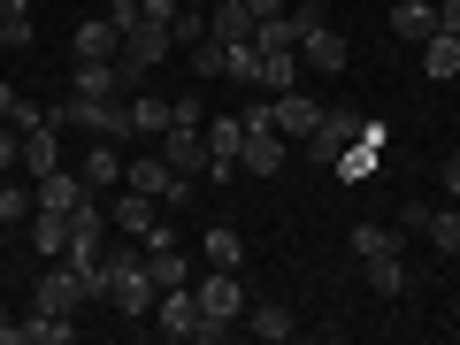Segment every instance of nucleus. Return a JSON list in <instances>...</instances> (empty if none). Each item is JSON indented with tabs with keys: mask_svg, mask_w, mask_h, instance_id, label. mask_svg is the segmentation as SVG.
<instances>
[{
	"mask_svg": "<svg viewBox=\"0 0 460 345\" xmlns=\"http://www.w3.org/2000/svg\"><path fill=\"white\" fill-rule=\"evenodd\" d=\"M292 77H299V47L292 54H261V69H253L261 93H292Z\"/></svg>",
	"mask_w": 460,
	"mask_h": 345,
	"instance_id": "22",
	"label": "nucleus"
},
{
	"mask_svg": "<svg viewBox=\"0 0 460 345\" xmlns=\"http://www.w3.org/2000/svg\"><path fill=\"white\" fill-rule=\"evenodd\" d=\"M154 323H162L169 338H192V330H199V292H192V284H169V292H154Z\"/></svg>",
	"mask_w": 460,
	"mask_h": 345,
	"instance_id": "8",
	"label": "nucleus"
},
{
	"mask_svg": "<svg viewBox=\"0 0 460 345\" xmlns=\"http://www.w3.org/2000/svg\"><path fill=\"white\" fill-rule=\"evenodd\" d=\"M330 169H338L345 184H361V177H376V146H345V154H338V162H330Z\"/></svg>",
	"mask_w": 460,
	"mask_h": 345,
	"instance_id": "27",
	"label": "nucleus"
},
{
	"mask_svg": "<svg viewBox=\"0 0 460 345\" xmlns=\"http://www.w3.org/2000/svg\"><path fill=\"white\" fill-rule=\"evenodd\" d=\"M123 184H131V192H146V199H184V177L162 162V154H138V162H123Z\"/></svg>",
	"mask_w": 460,
	"mask_h": 345,
	"instance_id": "7",
	"label": "nucleus"
},
{
	"mask_svg": "<svg viewBox=\"0 0 460 345\" xmlns=\"http://www.w3.org/2000/svg\"><path fill=\"white\" fill-rule=\"evenodd\" d=\"M422 238H429V246H438V253H460V215H453V208H429Z\"/></svg>",
	"mask_w": 460,
	"mask_h": 345,
	"instance_id": "26",
	"label": "nucleus"
},
{
	"mask_svg": "<svg viewBox=\"0 0 460 345\" xmlns=\"http://www.w3.org/2000/svg\"><path fill=\"white\" fill-rule=\"evenodd\" d=\"M353 253H361V261H376V253H399V230H384V223H353Z\"/></svg>",
	"mask_w": 460,
	"mask_h": 345,
	"instance_id": "24",
	"label": "nucleus"
},
{
	"mask_svg": "<svg viewBox=\"0 0 460 345\" xmlns=\"http://www.w3.org/2000/svg\"><path fill=\"white\" fill-rule=\"evenodd\" d=\"M438 31H460V0H445V8H438Z\"/></svg>",
	"mask_w": 460,
	"mask_h": 345,
	"instance_id": "40",
	"label": "nucleus"
},
{
	"mask_svg": "<svg viewBox=\"0 0 460 345\" xmlns=\"http://www.w3.org/2000/svg\"><path fill=\"white\" fill-rule=\"evenodd\" d=\"M108 307H123V314H154L146 246H115V253H108Z\"/></svg>",
	"mask_w": 460,
	"mask_h": 345,
	"instance_id": "1",
	"label": "nucleus"
},
{
	"mask_svg": "<svg viewBox=\"0 0 460 345\" xmlns=\"http://www.w3.org/2000/svg\"><path fill=\"white\" fill-rule=\"evenodd\" d=\"M39 208H54V215H77L84 208V199H93V184H84V177H69V169H54V177H39Z\"/></svg>",
	"mask_w": 460,
	"mask_h": 345,
	"instance_id": "13",
	"label": "nucleus"
},
{
	"mask_svg": "<svg viewBox=\"0 0 460 345\" xmlns=\"http://www.w3.org/2000/svg\"><path fill=\"white\" fill-rule=\"evenodd\" d=\"M253 8V23H269V16H284V0H246Z\"/></svg>",
	"mask_w": 460,
	"mask_h": 345,
	"instance_id": "39",
	"label": "nucleus"
},
{
	"mask_svg": "<svg viewBox=\"0 0 460 345\" xmlns=\"http://www.w3.org/2000/svg\"><path fill=\"white\" fill-rule=\"evenodd\" d=\"M169 39H177V47H199V39H208V8H177V16H169Z\"/></svg>",
	"mask_w": 460,
	"mask_h": 345,
	"instance_id": "28",
	"label": "nucleus"
},
{
	"mask_svg": "<svg viewBox=\"0 0 460 345\" xmlns=\"http://www.w3.org/2000/svg\"><path fill=\"white\" fill-rule=\"evenodd\" d=\"M368 284H376V292L392 299L399 284H407V269H399V253H376V261H368Z\"/></svg>",
	"mask_w": 460,
	"mask_h": 345,
	"instance_id": "29",
	"label": "nucleus"
},
{
	"mask_svg": "<svg viewBox=\"0 0 460 345\" xmlns=\"http://www.w3.org/2000/svg\"><path fill=\"white\" fill-rule=\"evenodd\" d=\"M199 292V323H246V284H238V269H208V277L192 284Z\"/></svg>",
	"mask_w": 460,
	"mask_h": 345,
	"instance_id": "3",
	"label": "nucleus"
},
{
	"mask_svg": "<svg viewBox=\"0 0 460 345\" xmlns=\"http://www.w3.org/2000/svg\"><path fill=\"white\" fill-rule=\"evenodd\" d=\"M31 208H39V199L23 192V184H0V230H8V223H23Z\"/></svg>",
	"mask_w": 460,
	"mask_h": 345,
	"instance_id": "31",
	"label": "nucleus"
},
{
	"mask_svg": "<svg viewBox=\"0 0 460 345\" xmlns=\"http://www.w3.org/2000/svg\"><path fill=\"white\" fill-rule=\"evenodd\" d=\"M246 330H253V338H269V345H284V338H292V307H277V299H246Z\"/></svg>",
	"mask_w": 460,
	"mask_h": 345,
	"instance_id": "15",
	"label": "nucleus"
},
{
	"mask_svg": "<svg viewBox=\"0 0 460 345\" xmlns=\"http://www.w3.org/2000/svg\"><path fill=\"white\" fill-rule=\"evenodd\" d=\"M429 223V199H399V230H422Z\"/></svg>",
	"mask_w": 460,
	"mask_h": 345,
	"instance_id": "37",
	"label": "nucleus"
},
{
	"mask_svg": "<svg viewBox=\"0 0 460 345\" xmlns=\"http://www.w3.org/2000/svg\"><path fill=\"white\" fill-rule=\"evenodd\" d=\"M184 8H208V0H184Z\"/></svg>",
	"mask_w": 460,
	"mask_h": 345,
	"instance_id": "45",
	"label": "nucleus"
},
{
	"mask_svg": "<svg viewBox=\"0 0 460 345\" xmlns=\"http://www.w3.org/2000/svg\"><path fill=\"white\" fill-rule=\"evenodd\" d=\"M8 8H16V0H0V23H8Z\"/></svg>",
	"mask_w": 460,
	"mask_h": 345,
	"instance_id": "44",
	"label": "nucleus"
},
{
	"mask_svg": "<svg viewBox=\"0 0 460 345\" xmlns=\"http://www.w3.org/2000/svg\"><path fill=\"white\" fill-rule=\"evenodd\" d=\"M169 54H177V39H169V23H131V31H123V54H115V62L146 77V69H162Z\"/></svg>",
	"mask_w": 460,
	"mask_h": 345,
	"instance_id": "6",
	"label": "nucleus"
},
{
	"mask_svg": "<svg viewBox=\"0 0 460 345\" xmlns=\"http://www.w3.org/2000/svg\"><path fill=\"white\" fill-rule=\"evenodd\" d=\"M169 123H192V131H199V123H208V100H199V93H177V100H169Z\"/></svg>",
	"mask_w": 460,
	"mask_h": 345,
	"instance_id": "33",
	"label": "nucleus"
},
{
	"mask_svg": "<svg viewBox=\"0 0 460 345\" xmlns=\"http://www.w3.org/2000/svg\"><path fill=\"white\" fill-rule=\"evenodd\" d=\"M199 253H208L215 269H238V261H246V238H238V230H230V223H215L208 238H199Z\"/></svg>",
	"mask_w": 460,
	"mask_h": 345,
	"instance_id": "21",
	"label": "nucleus"
},
{
	"mask_svg": "<svg viewBox=\"0 0 460 345\" xmlns=\"http://www.w3.org/2000/svg\"><path fill=\"white\" fill-rule=\"evenodd\" d=\"M108 23H115V31H131V23H146V0H108Z\"/></svg>",
	"mask_w": 460,
	"mask_h": 345,
	"instance_id": "34",
	"label": "nucleus"
},
{
	"mask_svg": "<svg viewBox=\"0 0 460 345\" xmlns=\"http://www.w3.org/2000/svg\"><path fill=\"white\" fill-rule=\"evenodd\" d=\"M353 138H361V123H353V108H323V123H314V138H299V146H307V162H314V169H330V162H338L345 146H353Z\"/></svg>",
	"mask_w": 460,
	"mask_h": 345,
	"instance_id": "5",
	"label": "nucleus"
},
{
	"mask_svg": "<svg viewBox=\"0 0 460 345\" xmlns=\"http://www.w3.org/2000/svg\"><path fill=\"white\" fill-rule=\"evenodd\" d=\"M8 108H16V84H0V115H8Z\"/></svg>",
	"mask_w": 460,
	"mask_h": 345,
	"instance_id": "42",
	"label": "nucleus"
},
{
	"mask_svg": "<svg viewBox=\"0 0 460 345\" xmlns=\"http://www.w3.org/2000/svg\"><path fill=\"white\" fill-rule=\"evenodd\" d=\"M115 54H123V31L108 16H84L77 23V62H115Z\"/></svg>",
	"mask_w": 460,
	"mask_h": 345,
	"instance_id": "14",
	"label": "nucleus"
},
{
	"mask_svg": "<svg viewBox=\"0 0 460 345\" xmlns=\"http://www.w3.org/2000/svg\"><path fill=\"white\" fill-rule=\"evenodd\" d=\"M16 162H23V131L0 115V169H16Z\"/></svg>",
	"mask_w": 460,
	"mask_h": 345,
	"instance_id": "35",
	"label": "nucleus"
},
{
	"mask_svg": "<svg viewBox=\"0 0 460 345\" xmlns=\"http://www.w3.org/2000/svg\"><path fill=\"white\" fill-rule=\"evenodd\" d=\"M8 338H16V323H8V307H0V345H8Z\"/></svg>",
	"mask_w": 460,
	"mask_h": 345,
	"instance_id": "43",
	"label": "nucleus"
},
{
	"mask_svg": "<svg viewBox=\"0 0 460 345\" xmlns=\"http://www.w3.org/2000/svg\"><path fill=\"white\" fill-rule=\"evenodd\" d=\"M31 246L47 253V261H62V253H69V215H54V208H31Z\"/></svg>",
	"mask_w": 460,
	"mask_h": 345,
	"instance_id": "16",
	"label": "nucleus"
},
{
	"mask_svg": "<svg viewBox=\"0 0 460 345\" xmlns=\"http://www.w3.org/2000/svg\"><path fill=\"white\" fill-rule=\"evenodd\" d=\"M69 330H77V323H69V314H54V307H39L31 323H16V338H8V345H62Z\"/></svg>",
	"mask_w": 460,
	"mask_h": 345,
	"instance_id": "17",
	"label": "nucleus"
},
{
	"mask_svg": "<svg viewBox=\"0 0 460 345\" xmlns=\"http://www.w3.org/2000/svg\"><path fill=\"white\" fill-rule=\"evenodd\" d=\"M199 131H208L215 177H230V169H238V146H246V115H215V123H199Z\"/></svg>",
	"mask_w": 460,
	"mask_h": 345,
	"instance_id": "11",
	"label": "nucleus"
},
{
	"mask_svg": "<svg viewBox=\"0 0 460 345\" xmlns=\"http://www.w3.org/2000/svg\"><path fill=\"white\" fill-rule=\"evenodd\" d=\"M392 31L407 39V47H422V39L438 31V8H429V0H399V8H392Z\"/></svg>",
	"mask_w": 460,
	"mask_h": 345,
	"instance_id": "18",
	"label": "nucleus"
},
{
	"mask_svg": "<svg viewBox=\"0 0 460 345\" xmlns=\"http://www.w3.org/2000/svg\"><path fill=\"white\" fill-rule=\"evenodd\" d=\"M84 299H93V292H84V277H77L69 261H54L47 277H39V307H54V314H77Z\"/></svg>",
	"mask_w": 460,
	"mask_h": 345,
	"instance_id": "10",
	"label": "nucleus"
},
{
	"mask_svg": "<svg viewBox=\"0 0 460 345\" xmlns=\"http://www.w3.org/2000/svg\"><path fill=\"white\" fill-rule=\"evenodd\" d=\"M269 115H277V131H284V138H314V123H323V100H307V93L292 84V93L269 100Z\"/></svg>",
	"mask_w": 460,
	"mask_h": 345,
	"instance_id": "9",
	"label": "nucleus"
},
{
	"mask_svg": "<svg viewBox=\"0 0 460 345\" xmlns=\"http://www.w3.org/2000/svg\"><path fill=\"white\" fill-rule=\"evenodd\" d=\"M445 192L460 199V154H453V162H445Z\"/></svg>",
	"mask_w": 460,
	"mask_h": 345,
	"instance_id": "41",
	"label": "nucleus"
},
{
	"mask_svg": "<svg viewBox=\"0 0 460 345\" xmlns=\"http://www.w3.org/2000/svg\"><path fill=\"white\" fill-rule=\"evenodd\" d=\"M84 184H123V146H115V138H100V146L84 154Z\"/></svg>",
	"mask_w": 460,
	"mask_h": 345,
	"instance_id": "23",
	"label": "nucleus"
},
{
	"mask_svg": "<svg viewBox=\"0 0 460 345\" xmlns=\"http://www.w3.org/2000/svg\"><path fill=\"white\" fill-rule=\"evenodd\" d=\"M192 54V77H230V47L223 39H199V47H184Z\"/></svg>",
	"mask_w": 460,
	"mask_h": 345,
	"instance_id": "25",
	"label": "nucleus"
},
{
	"mask_svg": "<svg viewBox=\"0 0 460 345\" xmlns=\"http://www.w3.org/2000/svg\"><path fill=\"white\" fill-rule=\"evenodd\" d=\"M177 8H184V0H146V23H169Z\"/></svg>",
	"mask_w": 460,
	"mask_h": 345,
	"instance_id": "38",
	"label": "nucleus"
},
{
	"mask_svg": "<svg viewBox=\"0 0 460 345\" xmlns=\"http://www.w3.org/2000/svg\"><path fill=\"white\" fill-rule=\"evenodd\" d=\"M131 123L138 131H169V100H131Z\"/></svg>",
	"mask_w": 460,
	"mask_h": 345,
	"instance_id": "32",
	"label": "nucleus"
},
{
	"mask_svg": "<svg viewBox=\"0 0 460 345\" xmlns=\"http://www.w3.org/2000/svg\"><path fill=\"white\" fill-rule=\"evenodd\" d=\"M54 131H62L54 115L39 123V131H23V162H16V169H31V177H54V169H62V138H54Z\"/></svg>",
	"mask_w": 460,
	"mask_h": 345,
	"instance_id": "12",
	"label": "nucleus"
},
{
	"mask_svg": "<svg viewBox=\"0 0 460 345\" xmlns=\"http://www.w3.org/2000/svg\"><path fill=\"white\" fill-rule=\"evenodd\" d=\"M162 162L177 169L184 184H192V177H208V169H215V154H208V131H192V123H169V131H162Z\"/></svg>",
	"mask_w": 460,
	"mask_h": 345,
	"instance_id": "4",
	"label": "nucleus"
},
{
	"mask_svg": "<svg viewBox=\"0 0 460 345\" xmlns=\"http://www.w3.org/2000/svg\"><path fill=\"white\" fill-rule=\"evenodd\" d=\"M0 47H31V0H16V8H8V23H0Z\"/></svg>",
	"mask_w": 460,
	"mask_h": 345,
	"instance_id": "30",
	"label": "nucleus"
},
{
	"mask_svg": "<svg viewBox=\"0 0 460 345\" xmlns=\"http://www.w3.org/2000/svg\"><path fill=\"white\" fill-rule=\"evenodd\" d=\"M115 230H123V238H146V230H154V199L146 192H131V184H123V199H115Z\"/></svg>",
	"mask_w": 460,
	"mask_h": 345,
	"instance_id": "19",
	"label": "nucleus"
},
{
	"mask_svg": "<svg viewBox=\"0 0 460 345\" xmlns=\"http://www.w3.org/2000/svg\"><path fill=\"white\" fill-rule=\"evenodd\" d=\"M422 69L429 77H460V31H429L422 39Z\"/></svg>",
	"mask_w": 460,
	"mask_h": 345,
	"instance_id": "20",
	"label": "nucleus"
},
{
	"mask_svg": "<svg viewBox=\"0 0 460 345\" xmlns=\"http://www.w3.org/2000/svg\"><path fill=\"white\" fill-rule=\"evenodd\" d=\"M8 123H16V131H39V123H47V108H31V100L16 93V108H8Z\"/></svg>",
	"mask_w": 460,
	"mask_h": 345,
	"instance_id": "36",
	"label": "nucleus"
},
{
	"mask_svg": "<svg viewBox=\"0 0 460 345\" xmlns=\"http://www.w3.org/2000/svg\"><path fill=\"white\" fill-rule=\"evenodd\" d=\"M292 31H299V62L307 69H323V77L345 69V39L323 23V8H292Z\"/></svg>",
	"mask_w": 460,
	"mask_h": 345,
	"instance_id": "2",
	"label": "nucleus"
}]
</instances>
